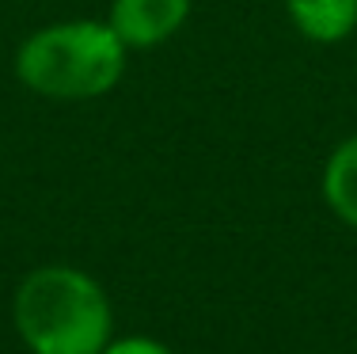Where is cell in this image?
<instances>
[{
    "mask_svg": "<svg viewBox=\"0 0 357 354\" xmlns=\"http://www.w3.org/2000/svg\"><path fill=\"white\" fill-rule=\"evenodd\" d=\"M126 42L107 20H65L38 27L15 50V77L42 99H99L126 73Z\"/></svg>",
    "mask_w": 357,
    "mask_h": 354,
    "instance_id": "obj_1",
    "label": "cell"
},
{
    "mask_svg": "<svg viewBox=\"0 0 357 354\" xmlns=\"http://www.w3.org/2000/svg\"><path fill=\"white\" fill-rule=\"evenodd\" d=\"M15 332L35 354H103L110 301L76 267H38L15 290Z\"/></svg>",
    "mask_w": 357,
    "mask_h": 354,
    "instance_id": "obj_2",
    "label": "cell"
},
{
    "mask_svg": "<svg viewBox=\"0 0 357 354\" xmlns=\"http://www.w3.org/2000/svg\"><path fill=\"white\" fill-rule=\"evenodd\" d=\"M190 15V0H110L107 23L126 50L164 46Z\"/></svg>",
    "mask_w": 357,
    "mask_h": 354,
    "instance_id": "obj_3",
    "label": "cell"
},
{
    "mask_svg": "<svg viewBox=\"0 0 357 354\" xmlns=\"http://www.w3.org/2000/svg\"><path fill=\"white\" fill-rule=\"evenodd\" d=\"M285 12L304 38L335 46L357 27V0H285Z\"/></svg>",
    "mask_w": 357,
    "mask_h": 354,
    "instance_id": "obj_4",
    "label": "cell"
},
{
    "mask_svg": "<svg viewBox=\"0 0 357 354\" xmlns=\"http://www.w3.org/2000/svg\"><path fill=\"white\" fill-rule=\"evenodd\" d=\"M323 198L346 225L357 229V133H350L323 164Z\"/></svg>",
    "mask_w": 357,
    "mask_h": 354,
    "instance_id": "obj_5",
    "label": "cell"
},
{
    "mask_svg": "<svg viewBox=\"0 0 357 354\" xmlns=\"http://www.w3.org/2000/svg\"><path fill=\"white\" fill-rule=\"evenodd\" d=\"M103 354H172V351H167L164 343H156V339L133 335V339H118V343H110V347H103Z\"/></svg>",
    "mask_w": 357,
    "mask_h": 354,
    "instance_id": "obj_6",
    "label": "cell"
}]
</instances>
